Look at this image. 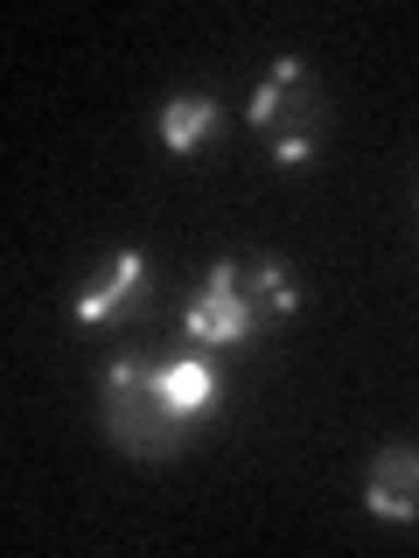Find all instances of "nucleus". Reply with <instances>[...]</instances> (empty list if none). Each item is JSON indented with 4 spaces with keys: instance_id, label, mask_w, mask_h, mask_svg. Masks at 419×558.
I'll use <instances>...</instances> for the list:
<instances>
[{
    "instance_id": "f03ea898",
    "label": "nucleus",
    "mask_w": 419,
    "mask_h": 558,
    "mask_svg": "<svg viewBox=\"0 0 419 558\" xmlns=\"http://www.w3.org/2000/svg\"><path fill=\"white\" fill-rule=\"evenodd\" d=\"M294 307H301V287L287 279L279 258H217L196 301L182 307V336L189 349H238L259 342L273 322H287Z\"/></svg>"
},
{
    "instance_id": "7ed1b4c3",
    "label": "nucleus",
    "mask_w": 419,
    "mask_h": 558,
    "mask_svg": "<svg viewBox=\"0 0 419 558\" xmlns=\"http://www.w3.org/2000/svg\"><path fill=\"white\" fill-rule=\"evenodd\" d=\"M252 133L266 140L279 168H308L328 140V92L301 57H273V70L252 92Z\"/></svg>"
},
{
    "instance_id": "20e7f679",
    "label": "nucleus",
    "mask_w": 419,
    "mask_h": 558,
    "mask_svg": "<svg viewBox=\"0 0 419 558\" xmlns=\"http://www.w3.org/2000/svg\"><path fill=\"white\" fill-rule=\"evenodd\" d=\"M147 301H154V266H147V252L133 244V252H119L112 266L70 301V314H77L84 328H105V322H133Z\"/></svg>"
},
{
    "instance_id": "39448f33",
    "label": "nucleus",
    "mask_w": 419,
    "mask_h": 558,
    "mask_svg": "<svg viewBox=\"0 0 419 558\" xmlns=\"http://www.w3.org/2000/svg\"><path fill=\"white\" fill-rule=\"evenodd\" d=\"M363 510L378 523H419V447L392 440L363 468Z\"/></svg>"
},
{
    "instance_id": "f257e3e1",
    "label": "nucleus",
    "mask_w": 419,
    "mask_h": 558,
    "mask_svg": "<svg viewBox=\"0 0 419 558\" xmlns=\"http://www.w3.org/2000/svg\"><path fill=\"white\" fill-rule=\"evenodd\" d=\"M224 405V377L203 349L182 356H119L105 371V433L133 461H175L182 440Z\"/></svg>"
},
{
    "instance_id": "423d86ee",
    "label": "nucleus",
    "mask_w": 419,
    "mask_h": 558,
    "mask_svg": "<svg viewBox=\"0 0 419 558\" xmlns=\"http://www.w3.org/2000/svg\"><path fill=\"white\" fill-rule=\"evenodd\" d=\"M217 126H224V105L210 98V92H175V98L161 105V147H168V154L210 147V140H217Z\"/></svg>"
}]
</instances>
